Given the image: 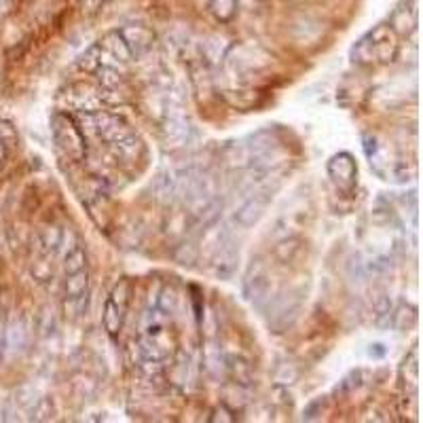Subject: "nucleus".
<instances>
[{
  "instance_id": "5",
  "label": "nucleus",
  "mask_w": 423,
  "mask_h": 423,
  "mask_svg": "<svg viewBox=\"0 0 423 423\" xmlns=\"http://www.w3.org/2000/svg\"><path fill=\"white\" fill-rule=\"evenodd\" d=\"M53 136L57 146L74 161H81L85 157V138L81 130L74 125V121L66 115H55L53 117Z\"/></svg>"
},
{
  "instance_id": "15",
  "label": "nucleus",
  "mask_w": 423,
  "mask_h": 423,
  "mask_svg": "<svg viewBox=\"0 0 423 423\" xmlns=\"http://www.w3.org/2000/svg\"><path fill=\"white\" fill-rule=\"evenodd\" d=\"M165 132H167V138H169L172 142H176L174 146H182V144L188 140V136H190L188 119H186L180 111H169V113H167Z\"/></svg>"
},
{
  "instance_id": "22",
  "label": "nucleus",
  "mask_w": 423,
  "mask_h": 423,
  "mask_svg": "<svg viewBox=\"0 0 423 423\" xmlns=\"http://www.w3.org/2000/svg\"><path fill=\"white\" fill-rule=\"evenodd\" d=\"M9 153H11V148H9L3 140H0V163H5V161H7Z\"/></svg>"
},
{
  "instance_id": "21",
  "label": "nucleus",
  "mask_w": 423,
  "mask_h": 423,
  "mask_svg": "<svg viewBox=\"0 0 423 423\" xmlns=\"http://www.w3.org/2000/svg\"><path fill=\"white\" fill-rule=\"evenodd\" d=\"M209 421H212V423H216V421H223V423H231V421H235V417H233V410H231L229 406L221 404V406H216L214 410H212V417H209Z\"/></svg>"
},
{
  "instance_id": "4",
  "label": "nucleus",
  "mask_w": 423,
  "mask_h": 423,
  "mask_svg": "<svg viewBox=\"0 0 423 423\" xmlns=\"http://www.w3.org/2000/svg\"><path fill=\"white\" fill-rule=\"evenodd\" d=\"M300 305H303V296H300V292H294V290H288L271 300L269 326L273 328V333H284L296 320Z\"/></svg>"
},
{
  "instance_id": "2",
  "label": "nucleus",
  "mask_w": 423,
  "mask_h": 423,
  "mask_svg": "<svg viewBox=\"0 0 423 423\" xmlns=\"http://www.w3.org/2000/svg\"><path fill=\"white\" fill-rule=\"evenodd\" d=\"M396 55H398V34L389 28V24L375 26L352 49V60L360 66L389 64L396 60Z\"/></svg>"
},
{
  "instance_id": "9",
  "label": "nucleus",
  "mask_w": 423,
  "mask_h": 423,
  "mask_svg": "<svg viewBox=\"0 0 423 423\" xmlns=\"http://www.w3.org/2000/svg\"><path fill=\"white\" fill-rule=\"evenodd\" d=\"M30 341V324L26 317H15V320L7 326L3 337V352L7 358H15L26 352Z\"/></svg>"
},
{
  "instance_id": "19",
  "label": "nucleus",
  "mask_w": 423,
  "mask_h": 423,
  "mask_svg": "<svg viewBox=\"0 0 423 423\" xmlns=\"http://www.w3.org/2000/svg\"><path fill=\"white\" fill-rule=\"evenodd\" d=\"M227 362H229L227 368L231 370V375H233L240 383H248V381H250V366H248L244 360L231 358V360H227Z\"/></svg>"
},
{
  "instance_id": "13",
  "label": "nucleus",
  "mask_w": 423,
  "mask_h": 423,
  "mask_svg": "<svg viewBox=\"0 0 423 423\" xmlns=\"http://www.w3.org/2000/svg\"><path fill=\"white\" fill-rule=\"evenodd\" d=\"M417 0H402L389 18V28L396 34H410L417 28Z\"/></svg>"
},
{
  "instance_id": "6",
  "label": "nucleus",
  "mask_w": 423,
  "mask_h": 423,
  "mask_svg": "<svg viewBox=\"0 0 423 423\" xmlns=\"http://www.w3.org/2000/svg\"><path fill=\"white\" fill-rule=\"evenodd\" d=\"M273 193H275V186H258L244 203L242 207L235 212V223L240 227H252L261 221V216L265 214V209L269 205V201L273 199Z\"/></svg>"
},
{
  "instance_id": "20",
  "label": "nucleus",
  "mask_w": 423,
  "mask_h": 423,
  "mask_svg": "<svg viewBox=\"0 0 423 423\" xmlns=\"http://www.w3.org/2000/svg\"><path fill=\"white\" fill-rule=\"evenodd\" d=\"M0 140H3L9 148H15L18 146V132L15 127L9 123V121H0Z\"/></svg>"
},
{
  "instance_id": "3",
  "label": "nucleus",
  "mask_w": 423,
  "mask_h": 423,
  "mask_svg": "<svg viewBox=\"0 0 423 423\" xmlns=\"http://www.w3.org/2000/svg\"><path fill=\"white\" fill-rule=\"evenodd\" d=\"M130 296H132V284H130V279H121L113 288L111 296L106 298L104 313H102V324H104V331L111 337H117L123 328L125 313L130 307Z\"/></svg>"
},
{
  "instance_id": "16",
  "label": "nucleus",
  "mask_w": 423,
  "mask_h": 423,
  "mask_svg": "<svg viewBox=\"0 0 423 423\" xmlns=\"http://www.w3.org/2000/svg\"><path fill=\"white\" fill-rule=\"evenodd\" d=\"M209 11L219 22H231L237 13V0H209Z\"/></svg>"
},
{
  "instance_id": "14",
  "label": "nucleus",
  "mask_w": 423,
  "mask_h": 423,
  "mask_svg": "<svg viewBox=\"0 0 423 423\" xmlns=\"http://www.w3.org/2000/svg\"><path fill=\"white\" fill-rule=\"evenodd\" d=\"M39 402H41V398H36V391H32V389H20L9 400L7 417L5 419H24V415H28L26 419H34V410H36Z\"/></svg>"
},
{
  "instance_id": "1",
  "label": "nucleus",
  "mask_w": 423,
  "mask_h": 423,
  "mask_svg": "<svg viewBox=\"0 0 423 423\" xmlns=\"http://www.w3.org/2000/svg\"><path fill=\"white\" fill-rule=\"evenodd\" d=\"M89 130L109 146L119 157H136L140 151V140L136 132L130 127V123L123 117L111 115V113H93L83 117Z\"/></svg>"
},
{
  "instance_id": "10",
  "label": "nucleus",
  "mask_w": 423,
  "mask_h": 423,
  "mask_svg": "<svg viewBox=\"0 0 423 423\" xmlns=\"http://www.w3.org/2000/svg\"><path fill=\"white\" fill-rule=\"evenodd\" d=\"M119 34L123 36L132 57H138L142 55L144 51H148L153 47V41H155V34L151 28L142 26V24H130V26H123L119 28Z\"/></svg>"
},
{
  "instance_id": "18",
  "label": "nucleus",
  "mask_w": 423,
  "mask_h": 423,
  "mask_svg": "<svg viewBox=\"0 0 423 423\" xmlns=\"http://www.w3.org/2000/svg\"><path fill=\"white\" fill-rule=\"evenodd\" d=\"M417 322V309L412 305H400L396 313V328H408Z\"/></svg>"
},
{
  "instance_id": "11",
  "label": "nucleus",
  "mask_w": 423,
  "mask_h": 423,
  "mask_svg": "<svg viewBox=\"0 0 423 423\" xmlns=\"http://www.w3.org/2000/svg\"><path fill=\"white\" fill-rule=\"evenodd\" d=\"M237 258H240V252H237L235 244L231 240H221L219 246H216L214 258H212V267H214V273L221 279H229L235 273Z\"/></svg>"
},
{
  "instance_id": "17",
  "label": "nucleus",
  "mask_w": 423,
  "mask_h": 423,
  "mask_svg": "<svg viewBox=\"0 0 423 423\" xmlns=\"http://www.w3.org/2000/svg\"><path fill=\"white\" fill-rule=\"evenodd\" d=\"M176 303H178V292H176V288L174 286H163L161 288V292H159V296H157V307L169 317L174 311H176Z\"/></svg>"
},
{
  "instance_id": "7",
  "label": "nucleus",
  "mask_w": 423,
  "mask_h": 423,
  "mask_svg": "<svg viewBox=\"0 0 423 423\" xmlns=\"http://www.w3.org/2000/svg\"><path fill=\"white\" fill-rule=\"evenodd\" d=\"M328 176L333 178V182L337 184V188H341L343 193H352L356 188L358 182V165L354 161V157L349 153H339L335 155L328 165Z\"/></svg>"
},
{
  "instance_id": "8",
  "label": "nucleus",
  "mask_w": 423,
  "mask_h": 423,
  "mask_svg": "<svg viewBox=\"0 0 423 423\" xmlns=\"http://www.w3.org/2000/svg\"><path fill=\"white\" fill-rule=\"evenodd\" d=\"M244 296L254 305H263L265 300H269V273L258 258L252 261L244 277Z\"/></svg>"
},
{
  "instance_id": "12",
  "label": "nucleus",
  "mask_w": 423,
  "mask_h": 423,
  "mask_svg": "<svg viewBox=\"0 0 423 423\" xmlns=\"http://www.w3.org/2000/svg\"><path fill=\"white\" fill-rule=\"evenodd\" d=\"M400 379H402L404 400L417 402V391H419V349L417 347H412L408 356L404 358L400 366Z\"/></svg>"
}]
</instances>
